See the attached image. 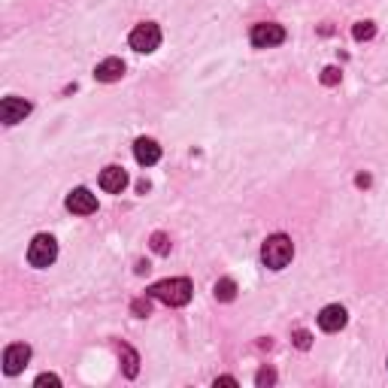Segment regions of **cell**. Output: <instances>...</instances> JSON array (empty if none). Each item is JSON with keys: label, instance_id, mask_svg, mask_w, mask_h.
Instances as JSON below:
<instances>
[{"label": "cell", "instance_id": "2", "mask_svg": "<svg viewBox=\"0 0 388 388\" xmlns=\"http://www.w3.org/2000/svg\"><path fill=\"white\" fill-rule=\"evenodd\" d=\"M149 294H152L155 301L167 303V307H185V303L192 301V282H188L185 276L161 279V282H155L149 288Z\"/></svg>", "mask_w": 388, "mask_h": 388}, {"label": "cell", "instance_id": "17", "mask_svg": "<svg viewBox=\"0 0 388 388\" xmlns=\"http://www.w3.org/2000/svg\"><path fill=\"white\" fill-rule=\"evenodd\" d=\"M310 343H312L310 331H303V328H297V331H294V346H297V349H310Z\"/></svg>", "mask_w": 388, "mask_h": 388}, {"label": "cell", "instance_id": "4", "mask_svg": "<svg viewBox=\"0 0 388 388\" xmlns=\"http://www.w3.org/2000/svg\"><path fill=\"white\" fill-rule=\"evenodd\" d=\"M128 43H130V49H134V52H140V55L155 52V49L161 46V28H158L155 22H143V24H137V28L130 31Z\"/></svg>", "mask_w": 388, "mask_h": 388}, {"label": "cell", "instance_id": "7", "mask_svg": "<svg viewBox=\"0 0 388 388\" xmlns=\"http://www.w3.org/2000/svg\"><path fill=\"white\" fill-rule=\"evenodd\" d=\"M346 321H349V312H346V307H340V303H328V307L319 312V328L325 334L343 331Z\"/></svg>", "mask_w": 388, "mask_h": 388}, {"label": "cell", "instance_id": "11", "mask_svg": "<svg viewBox=\"0 0 388 388\" xmlns=\"http://www.w3.org/2000/svg\"><path fill=\"white\" fill-rule=\"evenodd\" d=\"M134 158H137V164H143V167H152V164L161 161V146L149 137H140L134 143Z\"/></svg>", "mask_w": 388, "mask_h": 388}, {"label": "cell", "instance_id": "20", "mask_svg": "<svg viewBox=\"0 0 388 388\" xmlns=\"http://www.w3.org/2000/svg\"><path fill=\"white\" fill-rule=\"evenodd\" d=\"M37 388H43V385H61V379H58L55 373H43V376H37Z\"/></svg>", "mask_w": 388, "mask_h": 388}, {"label": "cell", "instance_id": "22", "mask_svg": "<svg viewBox=\"0 0 388 388\" xmlns=\"http://www.w3.org/2000/svg\"><path fill=\"white\" fill-rule=\"evenodd\" d=\"M216 385H237V379H234V376H219Z\"/></svg>", "mask_w": 388, "mask_h": 388}, {"label": "cell", "instance_id": "13", "mask_svg": "<svg viewBox=\"0 0 388 388\" xmlns=\"http://www.w3.org/2000/svg\"><path fill=\"white\" fill-rule=\"evenodd\" d=\"M212 292H216V301H221V303H230V301H234V297H237V282H234V279H230V276H225V279H219Z\"/></svg>", "mask_w": 388, "mask_h": 388}, {"label": "cell", "instance_id": "8", "mask_svg": "<svg viewBox=\"0 0 388 388\" xmlns=\"http://www.w3.org/2000/svg\"><path fill=\"white\" fill-rule=\"evenodd\" d=\"M64 206H67L73 216H92V212H97V197L88 188H73L67 194V201H64Z\"/></svg>", "mask_w": 388, "mask_h": 388}, {"label": "cell", "instance_id": "6", "mask_svg": "<svg viewBox=\"0 0 388 388\" xmlns=\"http://www.w3.org/2000/svg\"><path fill=\"white\" fill-rule=\"evenodd\" d=\"M28 361H31V346H28V343H12V346H6V349H3V373H6V376L22 373Z\"/></svg>", "mask_w": 388, "mask_h": 388}, {"label": "cell", "instance_id": "9", "mask_svg": "<svg viewBox=\"0 0 388 388\" xmlns=\"http://www.w3.org/2000/svg\"><path fill=\"white\" fill-rule=\"evenodd\" d=\"M28 112H31V103L24 101V97H3V103H0V119H3V125H19V121H24Z\"/></svg>", "mask_w": 388, "mask_h": 388}, {"label": "cell", "instance_id": "18", "mask_svg": "<svg viewBox=\"0 0 388 388\" xmlns=\"http://www.w3.org/2000/svg\"><path fill=\"white\" fill-rule=\"evenodd\" d=\"M321 82H325V85H337V82H340V70H337V67H325V70H321Z\"/></svg>", "mask_w": 388, "mask_h": 388}, {"label": "cell", "instance_id": "5", "mask_svg": "<svg viewBox=\"0 0 388 388\" xmlns=\"http://www.w3.org/2000/svg\"><path fill=\"white\" fill-rule=\"evenodd\" d=\"M249 40H252L255 49H273L279 43H285V28L282 24H276V22H258L252 28Z\"/></svg>", "mask_w": 388, "mask_h": 388}, {"label": "cell", "instance_id": "3", "mask_svg": "<svg viewBox=\"0 0 388 388\" xmlns=\"http://www.w3.org/2000/svg\"><path fill=\"white\" fill-rule=\"evenodd\" d=\"M58 258V243H55V237H49V234H37L34 240H31L28 246V264L31 267H37V270H46V267H52Z\"/></svg>", "mask_w": 388, "mask_h": 388}, {"label": "cell", "instance_id": "21", "mask_svg": "<svg viewBox=\"0 0 388 388\" xmlns=\"http://www.w3.org/2000/svg\"><path fill=\"white\" fill-rule=\"evenodd\" d=\"M134 312H140V316H149V301H137L134 303Z\"/></svg>", "mask_w": 388, "mask_h": 388}, {"label": "cell", "instance_id": "12", "mask_svg": "<svg viewBox=\"0 0 388 388\" xmlns=\"http://www.w3.org/2000/svg\"><path fill=\"white\" fill-rule=\"evenodd\" d=\"M121 76H125V61H121V58H103L94 67L97 82H119Z\"/></svg>", "mask_w": 388, "mask_h": 388}, {"label": "cell", "instance_id": "1", "mask_svg": "<svg viewBox=\"0 0 388 388\" xmlns=\"http://www.w3.org/2000/svg\"><path fill=\"white\" fill-rule=\"evenodd\" d=\"M294 258V243H292V237H285V234H273V237H267L261 246V261H264V267H270V270H285L288 264H292Z\"/></svg>", "mask_w": 388, "mask_h": 388}, {"label": "cell", "instance_id": "16", "mask_svg": "<svg viewBox=\"0 0 388 388\" xmlns=\"http://www.w3.org/2000/svg\"><path fill=\"white\" fill-rule=\"evenodd\" d=\"M121 352H125V361H128V364H125V373H128V376H137V355L130 352L128 346H121Z\"/></svg>", "mask_w": 388, "mask_h": 388}, {"label": "cell", "instance_id": "14", "mask_svg": "<svg viewBox=\"0 0 388 388\" xmlns=\"http://www.w3.org/2000/svg\"><path fill=\"white\" fill-rule=\"evenodd\" d=\"M373 34H376V24H373V22H358V24L352 28V37L358 40V43H364V40H370Z\"/></svg>", "mask_w": 388, "mask_h": 388}, {"label": "cell", "instance_id": "19", "mask_svg": "<svg viewBox=\"0 0 388 388\" xmlns=\"http://www.w3.org/2000/svg\"><path fill=\"white\" fill-rule=\"evenodd\" d=\"M255 382H258L261 388H264V385H273V382H276V373H273V370H267V367H264L261 373L255 376Z\"/></svg>", "mask_w": 388, "mask_h": 388}, {"label": "cell", "instance_id": "10", "mask_svg": "<svg viewBox=\"0 0 388 388\" xmlns=\"http://www.w3.org/2000/svg\"><path fill=\"white\" fill-rule=\"evenodd\" d=\"M101 188L106 194H121L128 188V173H125V167H103L101 170Z\"/></svg>", "mask_w": 388, "mask_h": 388}, {"label": "cell", "instance_id": "15", "mask_svg": "<svg viewBox=\"0 0 388 388\" xmlns=\"http://www.w3.org/2000/svg\"><path fill=\"white\" fill-rule=\"evenodd\" d=\"M152 249L158 252V255H167V252H170L167 237H164V234H152Z\"/></svg>", "mask_w": 388, "mask_h": 388}]
</instances>
